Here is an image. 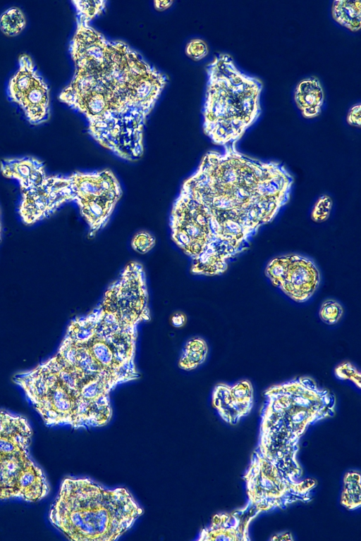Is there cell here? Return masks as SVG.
I'll return each instance as SVG.
<instances>
[{"mask_svg": "<svg viewBox=\"0 0 361 541\" xmlns=\"http://www.w3.org/2000/svg\"><path fill=\"white\" fill-rule=\"evenodd\" d=\"M272 540H293V538L290 533H281L276 534L271 539Z\"/></svg>", "mask_w": 361, "mask_h": 541, "instance_id": "cell-28", "label": "cell"}, {"mask_svg": "<svg viewBox=\"0 0 361 541\" xmlns=\"http://www.w3.org/2000/svg\"><path fill=\"white\" fill-rule=\"evenodd\" d=\"M149 319L145 272L131 261L94 309L71 321L55 355L13 380L47 425L104 426L110 392L140 377L137 327Z\"/></svg>", "mask_w": 361, "mask_h": 541, "instance_id": "cell-1", "label": "cell"}, {"mask_svg": "<svg viewBox=\"0 0 361 541\" xmlns=\"http://www.w3.org/2000/svg\"><path fill=\"white\" fill-rule=\"evenodd\" d=\"M212 402L221 418L235 425L247 416L254 403V390L249 380H242L233 385L217 384L212 392Z\"/></svg>", "mask_w": 361, "mask_h": 541, "instance_id": "cell-11", "label": "cell"}, {"mask_svg": "<svg viewBox=\"0 0 361 541\" xmlns=\"http://www.w3.org/2000/svg\"><path fill=\"white\" fill-rule=\"evenodd\" d=\"M209 49L207 43L201 39H191L185 46V54L194 61H200L207 56Z\"/></svg>", "mask_w": 361, "mask_h": 541, "instance_id": "cell-24", "label": "cell"}, {"mask_svg": "<svg viewBox=\"0 0 361 541\" xmlns=\"http://www.w3.org/2000/svg\"><path fill=\"white\" fill-rule=\"evenodd\" d=\"M334 20L351 32H357L361 27V4L360 1H334L331 6Z\"/></svg>", "mask_w": 361, "mask_h": 541, "instance_id": "cell-15", "label": "cell"}, {"mask_svg": "<svg viewBox=\"0 0 361 541\" xmlns=\"http://www.w3.org/2000/svg\"><path fill=\"white\" fill-rule=\"evenodd\" d=\"M311 424L263 403L259 442L247 472L279 486L300 485L303 471L296 458L298 442Z\"/></svg>", "mask_w": 361, "mask_h": 541, "instance_id": "cell-6", "label": "cell"}, {"mask_svg": "<svg viewBox=\"0 0 361 541\" xmlns=\"http://www.w3.org/2000/svg\"><path fill=\"white\" fill-rule=\"evenodd\" d=\"M333 201L330 197L322 195L316 201L312 213L311 218L314 222H323L326 220L331 213Z\"/></svg>", "mask_w": 361, "mask_h": 541, "instance_id": "cell-22", "label": "cell"}, {"mask_svg": "<svg viewBox=\"0 0 361 541\" xmlns=\"http://www.w3.org/2000/svg\"><path fill=\"white\" fill-rule=\"evenodd\" d=\"M208 345L201 337H192L185 344L178 361V367L190 371L204 362L208 354Z\"/></svg>", "mask_w": 361, "mask_h": 541, "instance_id": "cell-16", "label": "cell"}, {"mask_svg": "<svg viewBox=\"0 0 361 541\" xmlns=\"http://www.w3.org/2000/svg\"><path fill=\"white\" fill-rule=\"evenodd\" d=\"M0 170L5 178L18 180L22 192L37 187L47 177L44 163L32 156L3 159Z\"/></svg>", "mask_w": 361, "mask_h": 541, "instance_id": "cell-13", "label": "cell"}, {"mask_svg": "<svg viewBox=\"0 0 361 541\" xmlns=\"http://www.w3.org/2000/svg\"><path fill=\"white\" fill-rule=\"evenodd\" d=\"M186 321V318L184 314L181 313H176L172 316L171 323L176 328L182 327Z\"/></svg>", "mask_w": 361, "mask_h": 541, "instance_id": "cell-26", "label": "cell"}, {"mask_svg": "<svg viewBox=\"0 0 361 541\" xmlns=\"http://www.w3.org/2000/svg\"><path fill=\"white\" fill-rule=\"evenodd\" d=\"M360 109H361L360 104H355L350 108L346 118V121L349 125H353L357 128H360L361 126Z\"/></svg>", "mask_w": 361, "mask_h": 541, "instance_id": "cell-25", "label": "cell"}, {"mask_svg": "<svg viewBox=\"0 0 361 541\" xmlns=\"http://www.w3.org/2000/svg\"><path fill=\"white\" fill-rule=\"evenodd\" d=\"M235 144L206 153L172 206L171 238L190 258L193 275L223 274L290 199L293 179L285 166L249 157Z\"/></svg>", "mask_w": 361, "mask_h": 541, "instance_id": "cell-2", "label": "cell"}, {"mask_svg": "<svg viewBox=\"0 0 361 541\" xmlns=\"http://www.w3.org/2000/svg\"><path fill=\"white\" fill-rule=\"evenodd\" d=\"M334 374L337 378L343 380H350L359 389L360 388L361 375L357 368L350 361H344L334 368Z\"/></svg>", "mask_w": 361, "mask_h": 541, "instance_id": "cell-21", "label": "cell"}, {"mask_svg": "<svg viewBox=\"0 0 361 541\" xmlns=\"http://www.w3.org/2000/svg\"><path fill=\"white\" fill-rule=\"evenodd\" d=\"M341 504L349 510H354L361 504L360 474L348 472L343 478V488Z\"/></svg>", "mask_w": 361, "mask_h": 541, "instance_id": "cell-17", "label": "cell"}, {"mask_svg": "<svg viewBox=\"0 0 361 541\" xmlns=\"http://www.w3.org/2000/svg\"><path fill=\"white\" fill-rule=\"evenodd\" d=\"M173 4V1L169 0H156L154 1V6L157 11H164L170 7Z\"/></svg>", "mask_w": 361, "mask_h": 541, "instance_id": "cell-27", "label": "cell"}, {"mask_svg": "<svg viewBox=\"0 0 361 541\" xmlns=\"http://www.w3.org/2000/svg\"><path fill=\"white\" fill-rule=\"evenodd\" d=\"M142 514L126 488L109 490L90 478H66L49 518L68 540L114 541Z\"/></svg>", "mask_w": 361, "mask_h": 541, "instance_id": "cell-4", "label": "cell"}, {"mask_svg": "<svg viewBox=\"0 0 361 541\" xmlns=\"http://www.w3.org/2000/svg\"><path fill=\"white\" fill-rule=\"evenodd\" d=\"M76 13L80 14L90 20L94 17L99 15L106 6V1H82L75 0L72 1Z\"/></svg>", "mask_w": 361, "mask_h": 541, "instance_id": "cell-20", "label": "cell"}, {"mask_svg": "<svg viewBox=\"0 0 361 541\" xmlns=\"http://www.w3.org/2000/svg\"><path fill=\"white\" fill-rule=\"evenodd\" d=\"M76 13L69 44L75 64L59 99L83 114L101 146L128 161L144 153V128L168 77L121 40H111Z\"/></svg>", "mask_w": 361, "mask_h": 541, "instance_id": "cell-3", "label": "cell"}, {"mask_svg": "<svg viewBox=\"0 0 361 541\" xmlns=\"http://www.w3.org/2000/svg\"><path fill=\"white\" fill-rule=\"evenodd\" d=\"M344 313L343 306L334 299H326L322 302L319 316L323 323L334 325L339 322Z\"/></svg>", "mask_w": 361, "mask_h": 541, "instance_id": "cell-19", "label": "cell"}, {"mask_svg": "<svg viewBox=\"0 0 361 541\" xmlns=\"http://www.w3.org/2000/svg\"><path fill=\"white\" fill-rule=\"evenodd\" d=\"M294 100L304 118L318 116L324 100L323 87L319 79L312 76L302 80L295 89Z\"/></svg>", "mask_w": 361, "mask_h": 541, "instance_id": "cell-14", "label": "cell"}, {"mask_svg": "<svg viewBox=\"0 0 361 541\" xmlns=\"http://www.w3.org/2000/svg\"><path fill=\"white\" fill-rule=\"evenodd\" d=\"M67 177L70 201L77 204L88 225L90 235L94 236L109 222L121 198V186L114 173L108 169L76 171Z\"/></svg>", "mask_w": 361, "mask_h": 541, "instance_id": "cell-8", "label": "cell"}, {"mask_svg": "<svg viewBox=\"0 0 361 541\" xmlns=\"http://www.w3.org/2000/svg\"><path fill=\"white\" fill-rule=\"evenodd\" d=\"M26 18L23 11L12 6L0 15V30L6 36L18 35L25 27Z\"/></svg>", "mask_w": 361, "mask_h": 541, "instance_id": "cell-18", "label": "cell"}, {"mask_svg": "<svg viewBox=\"0 0 361 541\" xmlns=\"http://www.w3.org/2000/svg\"><path fill=\"white\" fill-rule=\"evenodd\" d=\"M155 243L156 240L151 233L140 231L133 236L131 247L138 253L146 254L154 247Z\"/></svg>", "mask_w": 361, "mask_h": 541, "instance_id": "cell-23", "label": "cell"}, {"mask_svg": "<svg viewBox=\"0 0 361 541\" xmlns=\"http://www.w3.org/2000/svg\"><path fill=\"white\" fill-rule=\"evenodd\" d=\"M6 94L31 125H41L49 120V87L28 54L18 56V69L8 82Z\"/></svg>", "mask_w": 361, "mask_h": 541, "instance_id": "cell-9", "label": "cell"}, {"mask_svg": "<svg viewBox=\"0 0 361 541\" xmlns=\"http://www.w3.org/2000/svg\"><path fill=\"white\" fill-rule=\"evenodd\" d=\"M32 434L27 419L0 410V500L35 502L49 493L43 471L28 455Z\"/></svg>", "mask_w": 361, "mask_h": 541, "instance_id": "cell-7", "label": "cell"}, {"mask_svg": "<svg viewBox=\"0 0 361 541\" xmlns=\"http://www.w3.org/2000/svg\"><path fill=\"white\" fill-rule=\"evenodd\" d=\"M203 130L217 145L236 144L261 114L262 81L240 71L220 53L206 67Z\"/></svg>", "mask_w": 361, "mask_h": 541, "instance_id": "cell-5", "label": "cell"}, {"mask_svg": "<svg viewBox=\"0 0 361 541\" xmlns=\"http://www.w3.org/2000/svg\"><path fill=\"white\" fill-rule=\"evenodd\" d=\"M0 240H1V221H0Z\"/></svg>", "mask_w": 361, "mask_h": 541, "instance_id": "cell-29", "label": "cell"}, {"mask_svg": "<svg viewBox=\"0 0 361 541\" xmlns=\"http://www.w3.org/2000/svg\"><path fill=\"white\" fill-rule=\"evenodd\" d=\"M255 517L245 507L216 514L210 525L202 530L197 540H248V527Z\"/></svg>", "mask_w": 361, "mask_h": 541, "instance_id": "cell-12", "label": "cell"}, {"mask_svg": "<svg viewBox=\"0 0 361 541\" xmlns=\"http://www.w3.org/2000/svg\"><path fill=\"white\" fill-rule=\"evenodd\" d=\"M264 273L274 287L298 303L308 301L321 280L319 269L312 260L294 254L273 258Z\"/></svg>", "mask_w": 361, "mask_h": 541, "instance_id": "cell-10", "label": "cell"}]
</instances>
